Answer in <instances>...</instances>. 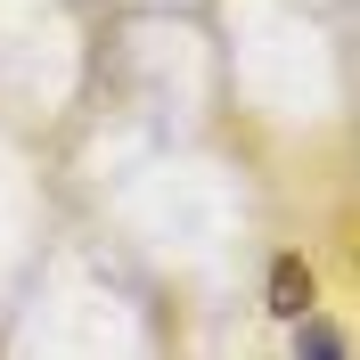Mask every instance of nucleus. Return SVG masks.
<instances>
[{
	"label": "nucleus",
	"instance_id": "obj_1",
	"mask_svg": "<svg viewBox=\"0 0 360 360\" xmlns=\"http://www.w3.org/2000/svg\"><path fill=\"white\" fill-rule=\"evenodd\" d=\"M270 311H278V319H303V311H311V270L295 262V254L270 270Z\"/></svg>",
	"mask_w": 360,
	"mask_h": 360
},
{
	"label": "nucleus",
	"instance_id": "obj_2",
	"mask_svg": "<svg viewBox=\"0 0 360 360\" xmlns=\"http://www.w3.org/2000/svg\"><path fill=\"white\" fill-rule=\"evenodd\" d=\"M295 344H303V352H344V336H336V328H303Z\"/></svg>",
	"mask_w": 360,
	"mask_h": 360
}]
</instances>
